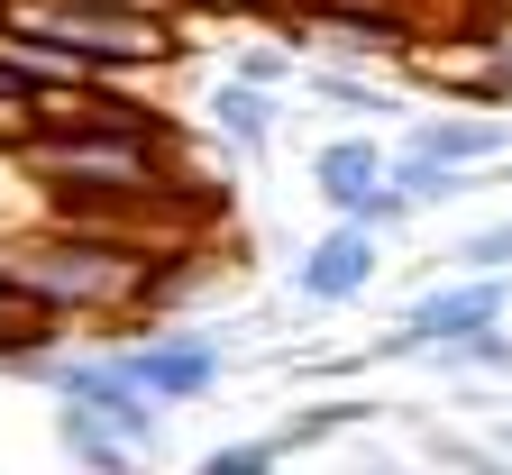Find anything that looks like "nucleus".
<instances>
[{
	"mask_svg": "<svg viewBox=\"0 0 512 475\" xmlns=\"http://www.w3.org/2000/svg\"><path fill=\"white\" fill-rule=\"evenodd\" d=\"M156 229H101V220H37L0 238V284L37 302L46 320H128L156 311Z\"/></svg>",
	"mask_w": 512,
	"mask_h": 475,
	"instance_id": "obj_1",
	"label": "nucleus"
},
{
	"mask_svg": "<svg viewBox=\"0 0 512 475\" xmlns=\"http://www.w3.org/2000/svg\"><path fill=\"white\" fill-rule=\"evenodd\" d=\"M0 28H19L37 46H64L92 74H119V83H147L183 55L174 19L165 10H128V0H0Z\"/></svg>",
	"mask_w": 512,
	"mask_h": 475,
	"instance_id": "obj_2",
	"label": "nucleus"
},
{
	"mask_svg": "<svg viewBox=\"0 0 512 475\" xmlns=\"http://www.w3.org/2000/svg\"><path fill=\"white\" fill-rule=\"evenodd\" d=\"M19 375H46L55 402H92V412L138 448V457H165V412H156V393L128 375L119 348H110V357H55V348H46V357H28Z\"/></svg>",
	"mask_w": 512,
	"mask_h": 475,
	"instance_id": "obj_3",
	"label": "nucleus"
},
{
	"mask_svg": "<svg viewBox=\"0 0 512 475\" xmlns=\"http://www.w3.org/2000/svg\"><path fill=\"white\" fill-rule=\"evenodd\" d=\"M503 311H512V275H458V284H430V293L394 320V338H375V357H439V348H458V338L494 329Z\"/></svg>",
	"mask_w": 512,
	"mask_h": 475,
	"instance_id": "obj_4",
	"label": "nucleus"
},
{
	"mask_svg": "<svg viewBox=\"0 0 512 475\" xmlns=\"http://www.w3.org/2000/svg\"><path fill=\"white\" fill-rule=\"evenodd\" d=\"M311 192L330 201L339 220H375V229H403L412 220V192L394 183V156H384L366 128H348V138H330L311 156Z\"/></svg>",
	"mask_w": 512,
	"mask_h": 475,
	"instance_id": "obj_5",
	"label": "nucleus"
},
{
	"mask_svg": "<svg viewBox=\"0 0 512 475\" xmlns=\"http://www.w3.org/2000/svg\"><path fill=\"white\" fill-rule=\"evenodd\" d=\"M384 275V229L375 220H330L302 256H293V293L339 311V302H366V284Z\"/></svg>",
	"mask_w": 512,
	"mask_h": 475,
	"instance_id": "obj_6",
	"label": "nucleus"
},
{
	"mask_svg": "<svg viewBox=\"0 0 512 475\" xmlns=\"http://www.w3.org/2000/svg\"><path fill=\"white\" fill-rule=\"evenodd\" d=\"M128 375H138L156 402H202L220 384V348L211 338H192V329H147V338H128Z\"/></svg>",
	"mask_w": 512,
	"mask_h": 475,
	"instance_id": "obj_7",
	"label": "nucleus"
},
{
	"mask_svg": "<svg viewBox=\"0 0 512 475\" xmlns=\"http://www.w3.org/2000/svg\"><path fill=\"white\" fill-rule=\"evenodd\" d=\"M302 37L330 55H412V10L403 0H311Z\"/></svg>",
	"mask_w": 512,
	"mask_h": 475,
	"instance_id": "obj_8",
	"label": "nucleus"
},
{
	"mask_svg": "<svg viewBox=\"0 0 512 475\" xmlns=\"http://www.w3.org/2000/svg\"><path fill=\"white\" fill-rule=\"evenodd\" d=\"M403 147L448 156V165H476V174H485V165H503V156H512V119H503V110H485V101H476V110H430V119H412V138H403Z\"/></svg>",
	"mask_w": 512,
	"mask_h": 475,
	"instance_id": "obj_9",
	"label": "nucleus"
},
{
	"mask_svg": "<svg viewBox=\"0 0 512 475\" xmlns=\"http://www.w3.org/2000/svg\"><path fill=\"white\" fill-rule=\"evenodd\" d=\"M202 119L220 128L229 147H247V156H256V147H275V119H284V110H275V83H247V74H229V83H211Z\"/></svg>",
	"mask_w": 512,
	"mask_h": 475,
	"instance_id": "obj_10",
	"label": "nucleus"
},
{
	"mask_svg": "<svg viewBox=\"0 0 512 475\" xmlns=\"http://www.w3.org/2000/svg\"><path fill=\"white\" fill-rule=\"evenodd\" d=\"M55 448L74 457V466H101V475H119L128 457H138V448H128V439L92 412V402H55Z\"/></svg>",
	"mask_w": 512,
	"mask_h": 475,
	"instance_id": "obj_11",
	"label": "nucleus"
},
{
	"mask_svg": "<svg viewBox=\"0 0 512 475\" xmlns=\"http://www.w3.org/2000/svg\"><path fill=\"white\" fill-rule=\"evenodd\" d=\"M320 101H330L339 119H384V110H394V92H384V83H366V74H339V64L320 74Z\"/></svg>",
	"mask_w": 512,
	"mask_h": 475,
	"instance_id": "obj_12",
	"label": "nucleus"
},
{
	"mask_svg": "<svg viewBox=\"0 0 512 475\" xmlns=\"http://www.w3.org/2000/svg\"><path fill=\"white\" fill-rule=\"evenodd\" d=\"M458 265H467V275H512V220H494V229L458 238Z\"/></svg>",
	"mask_w": 512,
	"mask_h": 475,
	"instance_id": "obj_13",
	"label": "nucleus"
},
{
	"mask_svg": "<svg viewBox=\"0 0 512 475\" xmlns=\"http://www.w3.org/2000/svg\"><path fill=\"white\" fill-rule=\"evenodd\" d=\"M275 457H284V439H229V448L202 457V475H256V466H275Z\"/></svg>",
	"mask_w": 512,
	"mask_h": 475,
	"instance_id": "obj_14",
	"label": "nucleus"
},
{
	"mask_svg": "<svg viewBox=\"0 0 512 475\" xmlns=\"http://www.w3.org/2000/svg\"><path fill=\"white\" fill-rule=\"evenodd\" d=\"M293 46H302V37H293ZM293 46H256L238 74H247V83H284V74H293Z\"/></svg>",
	"mask_w": 512,
	"mask_h": 475,
	"instance_id": "obj_15",
	"label": "nucleus"
},
{
	"mask_svg": "<svg viewBox=\"0 0 512 475\" xmlns=\"http://www.w3.org/2000/svg\"><path fill=\"white\" fill-rule=\"evenodd\" d=\"M183 10H202V19H247L256 0H183Z\"/></svg>",
	"mask_w": 512,
	"mask_h": 475,
	"instance_id": "obj_16",
	"label": "nucleus"
},
{
	"mask_svg": "<svg viewBox=\"0 0 512 475\" xmlns=\"http://www.w3.org/2000/svg\"><path fill=\"white\" fill-rule=\"evenodd\" d=\"M256 10H266V19H284V28H302V19H311V0H256Z\"/></svg>",
	"mask_w": 512,
	"mask_h": 475,
	"instance_id": "obj_17",
	"label": "nucleus"
},
{
	"mask_svg": "<svg viewBox=\"0 0 512 475\" xmlns=\"http://www.w3.org/2000/svg\"><path fill=\"white\" fill-rule=\"evenodd\" d=\"M503 448H512V430H503Z\"/></svg>",
	"mask_w": 512,
	"mask_h": 475,
	"instance_id": "obj_18",
	"label": "nucleus"
}]
</instances>
